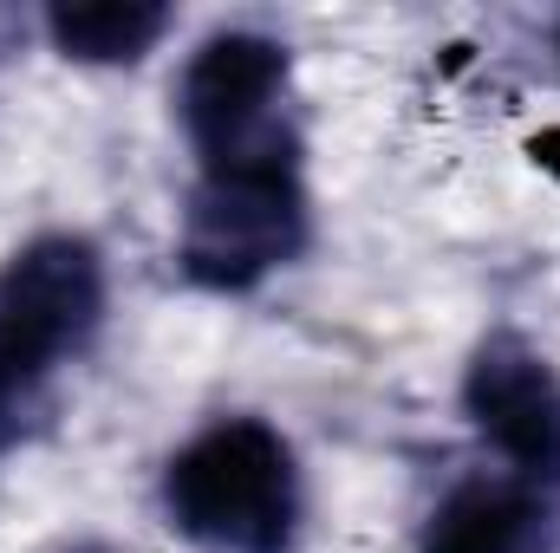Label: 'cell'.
I'll list each match as a JSON object with an SVG mask.
<instances>
[{"mask_svg": "<svg viewBox=\"0 0 560 553\" xmlns=\"http://www.w3.org/2000/svg\"><path fill=\"white\" fill-rule=\"evenodd\" d=\"M170 521L209 553H287L300 528V469L261 416H229L189 436L163 475Z\"/></svg>", "mask_w": 560, "mask_h": 553, "instance_id": "obj_1", "label": "cell"}, {"mask_svg": "<svg viewBox=\"0 0 560 553\" xmlns=\"http://www.w3.org/2000/svg\"><path fill=\"white\" fill-rule=\"evenodd\" d=\"M105 313V268L79 235H39L0 268V449L20 436L59 358H72Z\"/></svg>", "mask_w": 560, "mask_h": 553, "instance_id": "obj_2", "label": "cell"}, {"mask_svg": "<svg viewBox=\"0 0 560 553\" xmlns=\"http://www.w3.org/2000/svg\"><path fill=\"white\" fill-rule=\"evenodd\" d=\"M306 235V196L293 156L209 163L183 215V268L202 286H248L275 274Z\"/></svg>", "mask_w": 560, "mask_h": 553, "instance_id": "obj_3", "label": "cell"}, {"mask_svg": "<svg viewBox=\"0 0 560 553\" xmlns=\"http://www.w3.org/2000/svg\"><path fill=\"white\" fill-rule=\"evenodd\" d=\"M287 85V52L268 33H215L189 72H183V125L202 150V163H255V156H293L275 105Z\"/></svg>", "mask_w": 560, "mask_h": 553, "instance_id": "obj_4", "label": "cell"}, {"mask_svg": "<svg viewBox=\"0 0 560 553\" xmlns=\"http://www.w3.org/2000/svg\"><path fill=\"white\" fill-rule=\"evenodd\" d=\"M463 404L476 416V430L528 475V482H555L560 475V378L555 365L522 345V339H489L469 365Z\"/></svg>", "mask_w": 560, "mask_h": 553, "instance_id": "obj_5", "label": "cell"}, {"mask_svg": "<svg viewBox=\"0 0 560 553\" xmlns=\"http://www.w3.org/2000/svg\"><path fill=\"white\" fill-rule=\"evenodd\" d=\"M548 508L535 482H463L436 502L423 553H541Z\"/></svg>", "mask_w": 560, "mask_h": 553, "instance_id": "obj_6", "label": "cell"}, {"mask_svg": "<svg viewBox=\"0 0 560 553\" xmlns=\"http://www.w3.org/2000/svg\"><path fill=\"white\" fill-rule=\"evenodd\" d=\"M170 13L163 7H143V0H98V7H52L46 13V33L66 59H92V66H118V59H138L163 39Z\"/></svg>", "mask_w": 560, "mask_h": 553, "instance_id": "obj_7", "label": "cell"}, {"mask_svg": "<svg viewBox=\"0 0 560 553\" xmlns=\"http://www.w3.org/2000/svg\"><path fill=\"white\" fill-rule=\"evenodd\" d=\"M79 553H98V548H79Z\"/></svg>", "mask_w": 560, "mask_h": 553, "instance_id": "obj_8", "label": "cell"}]
</instances>
